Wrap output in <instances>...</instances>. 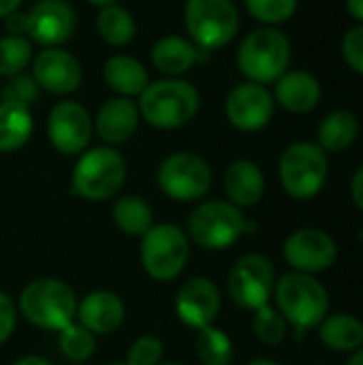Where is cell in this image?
<instances>
[{
    "label": "cell",
    "mask_w": 363,
    "mask_h": 365,
    "mask_svg": "<svg viewBox=\"0 0 363 365\" xmlns=\"http://www.w3.org/2000/svg\"><path fill=\"white\" fill-rule=\"evenodd\" d=\"M77 295L60 278H36L28 282L17 302L19 314L34 327L60 331L77 319Z\"/></svg>",
    "instance_id": "6da1fadb"
},
{
    "label": "cell",
    "mask_w": 363,
    "mask_h": 365,
    "mask_svg": "<svg viewBox=\"0 0 363 365\" xmlns=\"http://www.w3.org/2000/svg\"><path fill=\"white\" fill-rule=\"evenodd\" d=\"M139 115L158 130L186 126L199 111V92L184 79H158L139 94Z\"/></svg>",
    "instance_id": "7a4b0ae2"
},
{
    "label": "cell",
    "mask_w": 363,
    "mask_h": 365,
    "mask_svg": "<svg viewBox=\"0 0 363 365\" xmlns=\"http://www.w3.org/2000/svg\"><path fill=\"white\" fill-rule=\"evenodd\" d=\"M126 182V160L111 148L101 145L79 154L71 173V192L79 199L101 203L116 197Z\"/></svg>",
    "instance_id": "3957f363"
},
{
    "label": "cell",
    "mask_w": 363,
    "mask_h": 365,
    "mask_svg": "<svg viewBox=\"0 0 363 365\" xmlns=\"http://www.w3.org/2000/svg\"><path fill=\"white\" fill-rule=\"evenodd\" d=\"M276 308L289 325L297 331L319 327L329 310V295L325 287L310 274L291 272L276 280Z\"/></svg>",
    "instance_id": "277c9868"
},
{
    "label": "cell",
    "mask_w": 363,
    "mask_h": 365,
    "mask_svg": "<svg viewBox=\"0 0 363 365\" xmlns=\"http://www.w3.org/2000/svg\"><path fill=\"white\" fill-rule=\"evenodd\" d=\"M184 231L203 250H227L246 235V216L225 199H210L190 212Z\"/></svg>",
    "instance_id": "5b68a950"
},
{
    "label": "cell",
    "mask_w": 363,
    "mask_h": 365,
    "mask_svg": "<svg viewBox=\"0 0 363 365\" xmlns=\"http://www.w3.org/2000/svg\"><path fill=\"white\" fill-rule=\"evenodd\" d=\"M139 259L143 272L156 282L175 280L190 259V240L184 229L173 222H154L141 237Z\"/></svg>",
    "instance_id": "8992f818"
},
{
    "label": "cell",
    "mask_w": 363,
    "mask_h": 365,
    "mask_svg": "<svg viewBox=\"0 0 363 365\" xmlns=\"http://www.w3.org/2000/svg\"><path fill=\"white\" fill-rule=\"evenodd\" d=\"M291 43L285 32L276 28L252 30L240 45L237 66L252 83L278 81L289 66Z\"/></svg>",
    "instance_id": "52a82bcc"
},
{
    "label": "cell",
    "mask_w": 363,
    "mask_h": 365,
    "mask_svg": "<svg viewBox=\"0 0 363 365\" xmlns=\"http://www.w3.org/2000/svg\"><path fill=\"white\" fill-rule=\"evenodd\" d=\"M184 26L195 47L212 51L233 41L240 15L231 0H186Z\"/></svg>",
    "instance_id": "ba28073f"
},
{
    "label": "cell",
    "mask_w": 363,
    "mask_h": 365,
    "mask_svg": "<svg viewBox=\"0 0 363 365\" xmlns=\"http://www.w3.org/2000/svg\"><path fill=\"white\" fill-rule=\"evenodd\" d=\"M214 175L210 163L195 152H173L163 158L156 171L160 192L180 203L201 201L212 188Z\"/></svg>",
    "instance_id": "9c48e42d"
},
{
    "label": "cell",
    "mask_w": 363,
    "mask_h": 365,
    "mask_svg": "<svg viewBox=\"0 0 363 365\" xmlns=\"http://www.w3.org/2000/svg\"><path fill=\"white\" fill-rule=\"evenodd\" d=\"M327 156L317 143L300 141L289 145L278 163L280 184L293 199L306 201L321 192L327 180Z\"/></svg>",
    "instance_id": "30bf717a"
},
{
    "label": "cell",
    "mask_w": 363,
    "mask_h": 365,
    "mask_svg": "<svg viewBox=\"0 0 363 365\" xmlns=\"http://www.w3.org/2000/svg\"><path fill=\"white\" fill-rule=\"evenodd\" d=\"M276 287V272L267 257L259 252H248L240 257L227 280L229 295L233 304L242 310L255 312L261 306L270 304V297L274 295Z\"/></svg>",
    "instance_id": "8fae6325"
},
{
    "label": "cell",
    "mask_w": 363,
    "mask_h": 365,
    "mask_svg": "<svg viewBox=\"0 0 363 365\" xmlns=\"http://www.w3.org/2000/svg\"><path fill=\"white\" fill-rule=\"evenodd\" d=\"M92 118L77 101H60L47 118L49 143L64 156H77L88 150L92 139Z\"/></svg>",
    "instance_id": "7c38bea8"
},
{
    "label": "cell",
    "mask_w": 363,
    "mask_h": 365,
    "mask_svg": "<svg viewBox=\"0 0 363 365\" xmlns=\"http://www.w3.org/2000/svg\"><path fill=\"white\" fill-rule=\"evenodd\" d=\"M175 314L178 319L199 331L203 327H210L216 323L220 308H223V297H220V289L216 287L214 280L205 278V276H195L188 278L175 295Z\"/></svg>",
    "instance_id": "4fadbf2b"
},
{
    "label": "cell",
    "mask_w": 363,
    "mask_h": 365,
    "mask_svg": "<svg viewBox=\"0 0 363 365\" xmlns=\"http://www.w3.org/2000/svg\"><path fill=\"white\" fill-rule=\"evenodd\" d=\"M282 257L293 272L317 274L329 269L338 259V246L321 229H300L282 244Z\"/></svg>",
    "instance_id": "5bb4252c"
},
{
    "label": "cell",
    "mask_w": 363,
    "mask_h": 365,
    "mask_svg": "<svg viewBox=\"0 0 363 365\" xmlns=\"http://www.w3.org/2000/svg\"><path fill=\"white\" fill-rule=\"evenodd\" d=\"M227 120L244 133H255L267 126L274 113V98L261 83H240L233 88L225 103Z\"/></svg>",
    "instance_id": "9a60e30c"
},
{
    "label": "cell",
    "mask_w": 363,
    "mask_h": 365,
    "mask_svg": "<svg viewBox=\"0 0 363 365\" xmlns=\"http://www.w3.org/2000/svg\"><path fill=\"white\" fill-rule=\"evenodd\" d=\"M75 30V13L64 0H39L26 15V32L32 41L58 47L71 38Z\"/></svg>",
    "instance_id": "2e32d148"
},
{
    "label": "cell",
    "mask_w": 363,
    "mask_h": 365,
    "mask_svg": "<svg viewBox=\"0 0 363 365\" xmlns=\"http://www.w3.org/2000/svg\"><path fill=\"white\" fill-rule=\"evenodd\" d=\"M32 77L39 88L51 94H71L81 86V64L79 60L58 47L43 49L32 62Z\"/></svg>",
    "instance_id": "e0dca14e"
},
{
    "label": "cell",
    "mask_w": 363,
    "mask_h": 365,
    "mask_svg": "<svg viewBox=\"0 0 363 365\" xmlns=\"http://www.w3.org/2000/svg\"><path fill=\"white\" fill-rule=\"evenodd\" d=\"M126 306L122 297L107 289H96L77 302V323L94 336H109L122 327Z\"/></svg>",
    "instance_id": "ac0fdd59"
},
{
    "label": "cell",
    "mask_w": 363,
    "mask_h": 365,
    "mask_svg": "<svg viewBox=\"0 0 363 365\" xmlns=\"http://www.w3.org/2000/svg\"><path fill=\"white\" fill-rule=\"evenodd\" d=\"M137 126H139V107L135 101L126 96L109 98L98 109L94 120L96 135L111 148L126 143L137 133Z\"/></svg>",
    "instance_id": "d6986e66"
},
{
    "label": "cell",
    "mask_w": 363,
    "mask_h": 365,
    "mask_svg": "<svg viewBox=\"0 0 363 365\" xmlns=\"http://www.w3.org/2000/svg\"><path fill=\"white\" fill-rule=\"evenodd\" d=\"M225 195L235 207H252L265 195V178L257 163L240 158L229 165L225 173Z\"/></svg>",
    "instance_id": "ffe728a7"
},
{
    "label": "cell",
    "mask_w": 363,
    "mask_h": 365,
    "mask_svg": "<svg viewBox=\"0 0 363 365\" xmlns=\"http://www.w3.org/2000/svg\"><path fill=\"white\" fill-rule=\"evenodd\" d=\"M276 101L291 113H308L321 101V86L315 75L291 71L276 81Z\"/></svg>",
    "instance_id": "44dd1931"
},
{
    "label": "cell",
    "mask_w": 363,
    "mask_h": 365,
    "mask_svg": "<svg viewBox=\"0 0 363 365\" xmlns=\"http://www.w3.org/2000/svg\"><path fill=\"white\" fill-rule=\"evenodd\" d=\"M103 75H105V83L113 92H118L120 96H126V98L141 94L150 83L148 71L133 56H111L105 62Z\"/></svg>",
    "instance_id": "7402d4cb"
},
{
    "label": "cell",
    "mask_w": 363,
    "mask_h": 365,
    "mask_svg": "<svg viewBox=\"0 0 363 365\" xmlns=\"http://www.w3.org/2000/svg\"><path fill=\"white\" fill-rule=\"evenodd\" d=\"M197 60L199 49L182 36H163L152 47V64L156 66V71L169 77L186 73L188 68H193Z\"/></svg>",
    "instance_id": "603a6c76"
},
{
    "label": "cell",
    "mask_w": 363,
    "mask_h": 365,
    "mask_svg": "<svg viewBox=\"0 0 363 365\" xmlns=\"http://www.w3.org/2000/svg\"><path fill=\"white\" fill-rule=\"evenodd\" d=\"M319 336L323 344L338 353H355L363 346V323L353 314H332L325 317Z\"/></svg>",
    "instance_id": "cb8c5ba5"
},
{
    "label": "cell",
    "mask_w": 363,
    "mask_h": 365,
    "mask_svg": "<svg viewBox=\"0 0 363 365\" xmlns=\"http://www.w3.org/2000/svg\"><path fill=\"white\" fill-rule=\"evenodd\" d=\"M113 225L128 237H143L154 227V212L150 203L139 195H124L113 203Z\"/></svg>",
    "instance_id": "d4e9b609"
},
{
    "label": "cell",
    "mask_w": 363,
    "mask_h": 365,
    "mask_svg": "<svg viewBox=\"0 0 363 365\" xmlns=\"http://www.w3.org/2000/svg\"><path fill=\"white\" fill-rule=\"evenodd\" d=\"M32 113L28 107L0 101V154L24 148L32 135Z\"/></svg>",
    "instance_id": "484cf974"
},
{
    "label": "cell",
    "mask_w": 363,
    "mask_h": 365,
    "mask_svg": "<svg viewBox=\"0 0 363 365\" xmlns=\"http://www.w3.org/2000/svg\"><path fill=\"white\" fill-rule=\"evenodd\" d=\"M359 124L351 111H334L319 126V148L323 152H342L357 139Z\"/></svg>",
    "instance_id": "4316f807"
},
{
    "label": "cell",
    "mask_w": 363,
    "mask_h": 365,
    "mask_svg": "<svg viewBox=\"0 0 363 365\" xmlns=\"http://www.w3.org/2000/svg\"><path fill=\"white\" fill-rule=\"evenodd\" d=\"M96 30L101 38L113 47L128 45L135 36V19L120 4H107L96 17Z\"/></svg>",
    "instance_id": "83f0119b"
},
{
    "label": "cell",
    "mask_w": 363,
    "mask_h": 365,
    "mask_svg": "<svg viewBox=\"0 0 363 365\" xmlns=\"http://www.w3.org/2000/svg\"><path fill=\"white\" fill-rule=\"evenodd\" d=\"M195 353L201 365H231L233 342L227 331L216 325H210L197 331Z\"/></svg>",
    "instance_id": "f1b7e54d"
},
{
    "label": "cell",
    "mask_w": 363,
    "mask_h": 365,
    "mask_svg": "<svg viewBox=\"0 0 363 365\" xmlns=\"http://www.w3.org/2000/svg\"><path fill=\"white\" fill-rule=\"evenodd\" d=\"M58 346L68 361L83 364L96 353V336L77 321H73L71 325L58 331Z\"/></svg>",
    "instance_id": "f546056e"
},
{
    "label": "cell",
    "mask_w": 363,
    "mask_h": 365,
    "mask_svg": "<svg viewBox=\"0 0 363 365\" xmlns=\"http://www.w3.org/2000/svg\"><path fill=\"white\" fill-rule=\"evenodd\" d=\"M32 60V45L24 34H6L0 38V75L15 77Z\"/></svg>",
    "instance_id": "4dcf8cb0"
},
{
    "label": "cell",
    "mask_w": 363,
    "mask_h": 365,
    "mask_svg": "<svg viewBox=\"0 0 363 365\" xmlns=\"http://www.w3.org/2000/svg\"><path fill=\"white\" fill-rule=\"evenodd\" d=\"M287 329H289V323L278 312V308L265 304L252 312V331L263 344L278 346L287 338Z\"/></svg>",
    "instance_id": "1f68e13d"
},
{
    "label": "cell",
    "mask_w": 363,
    "mask_h": 365,
    "mask_svg": "<svg viewBox=\"0 0 363 365\" xmlns=\"http://www.w3.org/2000/svg\"><path fill=\"white\" fill-rule=\"evenodd\" d=\"M248 13L263 24H282L297 11V0H246Z\"/></svg>",
    "instance_id": "d6a6232c"
},
{
    "label": "cell",
    "mask_w": 363,
    "mask_h": 365,
    "mask_svg": "<svg viewBox=\"0 0 363 365\" xmlns=\"http://www.w3.org/2000/svg\"><path fill=\"white\" fill-rule=\"evenodd\" d=\"M39 98V83L34 81V77L28 75H15L9 77V83L0 90V101L2 103H13V105H21L28 107Z\"/></svg>",
    "instance_id": "836d02e7"
},
{
    "label": "cell",
    "mask_w": 363,
    "mask_h": 365,
    "mask_svg": "<svg viewBox=\"0 0 363 365\" xmlns=\"http://www.w3.org/2000/svg\"><path fill=\"white\" fill-rule=\"evenodd\" d=\"M163 342L156 336H139L126 353V365H158L163 361Z\"/></svg>",
    "instance_id": "e575fe53"
},
{
    "label": "cell",
    "mask_w": 363,
    "mask_h": 365,
    "mask_svg": "<svg viewBox=\"0 0 363 365\" xmlns=\"http://www.w3.org/2000/svg\"><path fill=\"white\" fill-rule=\"evenodd\" d=\"M342 53H344L347 64L363 75V26L347 32L342 41Z\"/></svg>",
    "instance_id": "d590c367"
},
{
    "label": "cell",
    "mask_w": 363,
    "mask_h": 365,
    "mask_svg": "<svg viewBox=\"0 0 363 365\" xmlns=\"http://www.w3.org/2000/svg\"><path fill=\"white\" fill-rule=\"evenodd\" d=\"M17 319H19V310L15 299L9 293L0 291V344H4L13 336L17 327Z\"/></svg>",
    "instance_id": "8d00e7d4"
},
{
    "label": "cell",
    "mask_w": 363,
    "mask_h": 365,
    "mask_svg": "<svg viewBox=\"0 0 363 365\" xmlns=\"http://www.w3.org/2000/svg\"><path fill=\"white\" fill-rule=\"evenodd\" d=\"M4 21H6V30H9L11 34H21V32H26V15H21V13L15 11V13L6 15Z\"/></svg>",
    "instance_id": "74e56055"
},
{
    "label": "cell",
    "mask_w": 363,
    "mask_h": 365,
    "mask_svg": "<svg viewBox=\"0 0 363 365\" xmlns=\"http://www.w3.org/2000/svg\"><path fill=\"white\" fill-rule=\"evenodd\" d=\"M351 197L355 201V205L363 210V167L353 175V182H351Z\"/></svg>",
    "instance_id": "f35d334b"
},
{
    "label": "cell",
    "mask_w": 363,
    "mask_h": 365,
    "mask_svg": "<svg viewBox=\"0 0 363 365\" xmlns=\"http://www.w3.org/2000/svg\"><path fill=\"white\" fill-rule=\"evenodd\" d=\"M11 365H53L49 359L41 357V355H26V357H19L15 359Z\"/></svg>",
    "instance_id": "ab89813d"
},
{
    "label": "cell",
    "mask_w": 363,
    "mask_h": 365,
    "mask_svg": "<svg viewBox=\"0 0 363 365\" xmlns=\"http://www.w3.org/2000/svg\"><path fill=\"white\" fill-rule=\"evenodd\" d=\"M21 2L24 0H0V17H6V15L15 13Z\"/></svg>",
    "instance_id": "60d3db41"
},
{
    "label": "cell",
    "mask_w": 363,
    "mask_h": 365,
    "mask_svg": "<svg viewBox=\"0 0 363 365\" xmlns=\"http://www.w3.org/2000/svg\"><path fill=\"white\" fill-rule=\"evenodd\" d=\"M347 9L355 19H359L363 24V0H347Z\"/></svg>",
    "instance_id": "b9f144b4"
},
{
    "label": "cell",
    "mask_w": 363,
    "mask_h": 365,
    "mask_svg": "<svg viewBox=\"0 0 363 365\" xmlns=\"http://www.w3.org/2000/svg\"><path fill=\"white\" fill-rule=\"evenodd\" d=\"M246 365H280L278 361H274V359H265V357H259V359H252V361H248Z\"/></svg>",
    "instance_id": "7bdbcfd3"
},
{
    "label": "cell",
    "mask_w": 363,
    "mask_h": 365,
    "mask_svg": "<svg viewBox=\"0 0 363 365\" xmlns=\"http://www.w3.org/2000/svg\"><path fill=\"white\" fill-rule=\"evenodd\" d=\"M349 365H363V346L359 351H355V355H353V359L349 361Z\"/></svg>",
    "instance_id": "ee69618b"
},
{
    "label": "cell",
    "mask_w": 363,
    "mask_h": 365,
    "mask_svg": "<svg viewBox=\"0 0 363 365\" xmlns=\"http://www.w3.org/2000/svg\"><path fill=\"white\" fill-rule=\"evenodd\" d=\"M90 4H96V6H107V4H116V0H88Z\"/></svg>",
    "instance_id": "f6af8a7d"
},
{
    "label": "cell",
    "mask_w": 363,
    "mask_h": 365,
    "mask_svg": "<svg viewBox=\"0 0 363 365\" xmlns=\"http://www.w3.org/2000/svg\"><path fill=\"white\" fill-rule=\"evenodd\" d=\"M158 365H184V364H178V361H160Z\"/></svg>",
    "instance_id": "bcb514c9"
},
{
    "label": "cell",
    "mask_w": 363,
    "mask_h": 365,
    "mask_svg": "<svg viewBox=\"0 0 363 365\" xmlns=\"http://www.w3.org/2000/svg\"><path fill=\"white\" fill-rule=\"evenodd\" d=\"M107 365H126V364H120V361H113V364H107Z\"/></svg>",
    "instance_id": "7dc6e473"
},
{
    "label": "cell",
    "mask_w": 363,
    "mask_h": 365,
    "mask_svg": "<svg viewBox=\"0 0 363 365\" xmlns=\"http://www.w3.org/2000/svg\"><path fill=\"white\" fill-rule=\"evenodd\" d=\"M359 237H362V240H363V231H362V233H359Z\"/></svg>",
    "instance_id": "c3c4849f"
}]
</instances>
